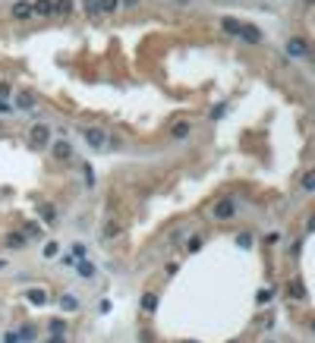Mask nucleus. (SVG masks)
Masks as SVG:
<instances>
[{
	"label": "nucleus",
	"instance_id": "f257e3e1",
	"mask_svg": "<svg viewBox=\"0 0 315 343\" xmlns=\"http://www.w3.org/2000/svg\"><path fill=\"white\" fill-rule=\"evenodd\" d=\"M51 142H54V139H51V126H48V123H32V126H29L25 145H29L32 151H44Z\"/></svg>",
	"mask_w": 315,
	"mask_h": 343
},
{
	"label": "nucleus",
	"instance_id": "f03ea898",
	"mask_svg": "<svg viewBox=\"0 0 315 343\" xmlns=\"http://www.w3.org/2000/svg\"><path fill=\"white\" fill-rule=\"evenodd\" d=\"M79 136L85 139V145L92 148V151H107V132H104V126H82L79 129Z\"/></svg>",
	"mask_w": 315,
	"mask_h": 343
},
{
	"label": "nucleus",
	"instance_id": "7ed1b4c3",
	"mask_svg": "<svg viewBox=\"0 0 315 343\" xmlns=\"http://www.w3.org/2000/svg\"><path fill=\"white\" fill-rule=\"evenodd\" d=\"M48 151H51V158L57 161V164H70V161L76 158L73 145H70V142H63V139H60V142H51V145H48Z\"/></svg>",
	"mask_w": 315,
	"mask_h": 343
},
{
	"label": "nucleus",
	"instance_id": "20e7f679",
	"mask_svg": "<svg viewBox=\"0 0 315 343\" xmlns=\"http://www.w3.org/2000/svg\"><path fill=\"white\" fill-rule=\"evenodd\" d=\"M237 214V199H218L211 208V217L214 220H230Z\"/></svg>",
	"mask_w": 315,
	"mask_h": 343
},
{
	"label": "nucleus",
	"instance_id": "39448f33",
	"mask_svg": "<svg viewBox=\"0 0 315 343\" xmlns=\"http://www.w3.org/2000/svg\"><path fill=\"white\" fill-rule=\"evenodd\" d=\"M3 249H10V252H22V249H29V236H25L22 230L3 233Z\"/></svg>",
	"mask_w": 315,
	"mask_h": 343
},
{
	"label": "nucleus",
	"instance_id": "423d86ee",
	"mask_svg": "<svg viewBox=\"0 0 315 343\" xmlns=\"http://www.w3.org/2000/svg\"><path fill=\"white\" fill-rule=\"evenodd\" d=\"M10 16L16 19V22H32V19H35V10H32L29 0H16V3L10 6Z\"/></svg>",
	"mask_w": 315,
	"mask_h": 343
},
{
	"label": "nucleus",
	"instance_id": "0eeeda50",
	"mask_svg": "<svg viewBox=\"0 0 315 343\" xmlns=\"http://www.w3.org/2000/svg\"><path fill=\"white\" fill-rule=\"evenodd\" d=\"M262 32L256 29V25H249V22H243V29H240V41H246V44H252V48H256V44H262Z\"/></svg>",
	"mask_w": 315,
	"mask_h": 343
},
{
	"label": "nucleus",
	"instance_id": "6e6552de",
	"mask_svg": "<svg viewBox=\"0 0 315 343\" xmlns=\"http://www.w3.org/2000/svg\"><path fill=\"white\" fill-rule=\"evenodd\" d=\"M120 233H123V224H120V220H107L101 227V233H98V239H101V243H111V239H117Z\"/></svg>",
	"mask_w": 315,
	"mask_h": 343
},
{
	"label": "nucleus",
	"instance_id": "1a4fd4ad",
	"mask_svg": "<svg viewBox=\"0 0 315 343\" xmlns=\"http://www.w3.org/2000/svg\"><path fill=\"white\" fill-rule=\"evenodd\" d=\"M287 54H290V57H309V44H306V38H290V41H287Z\"/></svg>",
	"mask_w": 315,
	"mask_h": 343
},
{
	"label": "nucleus",
	"instance_id": "9d476101",
	"mask_svg": "<svg viewBox=\"0 0 315 343\" xmlns=\"http://www.w3.org/2000/svg\"><path fill=\"white\" fill-rule=\"evenodd\" d=\"M38 214H41V220H44V227H54L57 224V208L54 205H48V201H38Z\"/></svg>",
	"mask_w": 315,
	"mask_h": 343
},
{
	"label": "nucleus",
	"instance_id": "9b49d317",
	"mask_svg": "<svg viewBox=\"0 0 315 343\" xmlns=\"http://www.w3.org/2000/svg\"><path fill=\"white\" fill-rule=\"evenodd\" d=\"M25 299L32 302V306H48V290H44V287H29V293H25Z\"/></svg>",
	"mask_w": 315,
	"mask_h": 343
},
{
	"label": "nucleus",
	"instance_id": "f8f14e48",
	"mask_svg": "<svg viewBox=\"0 0 315 343\" xmlns=\"http://www.w3.org/2000/svg\"><path fill=\"white\" fill-rule=\"evenodd\" d=\"M189 132H192L189 120H177V123L170 126V139H189Z\"/></svg>",
	"mask_w": 315,
	"mask_h": 343
},
{
	"label": "nucleus",
	"instance_id": "ddd939ff",
	"mask_svg": "<svg viewBox=\"0 0 315 343\" xmlns=\"http://www.w3.org/2000/svg\"><path fill=\"white\" fill-rule=\"evenodd\" d=\"M73 0H54V19H66V16H73Z\"/></svg>",
	"mask_w": 315,
	"mask_h": 343
},
{
	"label": "nucleus",
	"instance_id": "4468645a",
	"mask_svg": "<svg viewBox=\"0 0 315 343\" xmlns=\"http://www.w3.org/2000/svg\"><path fill=\"white\" fill-rule=\"evenodd\" d=\"M60 308H63V312H79V308H82V302H79V296H73V293H63L60 296Z\"/></svg>",
	"mask_w": 315,
	"mask_h": 343
},
{
	"label": "nucleus",
	"instance_id": "2eb2a0df",
	"mask_svg": "<svg viewBox=\"0 0 315 343\" xmlns=\"http://www.w3.org/2000/svg\"><path fill=\"white\" fill-rule=\"evenodd\" d=\"M221 29H224L227 35L240 38V29H243V22H240V19H233V16H224V19H221Z\"/></svg>",
	"mask_w": 315,
	"mask_h": 343
},
{
	"label": "nucleus",
	"instance_id": "dca6fc26",
	"mask_svg": "<svg viewBox=\"0 0 315 343\" xmlns=\"http://www.w3.org/2000/svg\"><path fill=\"white\" fill-rule=\"evenodd\" d=\"M95 271H98V268H95V265H92V261H89V258L76 261V274H79V277H82V280H92V277H95Z\"/></svg>",
	"mask_w": 315,
	"mask_h": 343
},
{
	"label": "nucleus",
	"instance_id": "f3484780",
	"mask_svg": "<svg viewBox=\"0 0 315 343\" xmlns=\"http://www.w3.org/2000/svg\"><path fill=\"white\" fill-rule=\"evenodd\" d=\"M35 104H38V101H35L32 91H16V107H19V110H32Z\"/></svg>",
	"mask_w": 315,
	"mask_h": 343
},
{
	"label": "nucleus",
	"instance_id": "a211bd4d",
	"mask_svg": "<svg viewBox=\"0 0 315 343\" xmlns=\"http://www.w3.org/2000/svg\"><path fill=\"white\" fill-rule=\"evenodd\" d=\"M32 10H35V16L51 19V16H54V0H35V3H32Z\"/></svg>",
	"mask_w": 315,
	"mask_h": 343
},
{
	"label": "nucleus",
	"instance_id": "6ab92c4d",
	"mask_svg": "<svg viewBox=\"0 0 315 343\" xmlns=\"http://www.w3.org/2000/svg\"><path fill=\"white\" fill-rule=\"evenodd\" d=\"M287 296H290V299H296V302H303V299H306V287L299 284V280H290V284H287Z\"/></svg>",
	"mask_w": 315,
	"mask_h": 343
},
{
	"label": "nucleus",
	"instance_id": "aec40b11",
	"mask_svg": "<svg viewBox=\"0 0 315 343\" xmlns=\"http://www.w3.org/2000/svg\"><path fill=\"white\" fill-rule=\"evenodd\" d=\"M19 230H22L25 236H29V243H38V239H41V227H38L35 220H29V224H22V227H19Z\"/></svg>",
	"mask_w": 315,
	"mask_h": 343
},
{
	"label": "nucleus",
	"instance_id": "412c9836",
	"mask_svg": "<svg viewBox=\"0 0 315 343\" xmlns=\"http://www.w3.org/2000/svg\"><path fill=\"white\" fill-rule=\"evenodd\" d=\"M155 308H158V293H145V296H142V312L151 315Z\"/></svg>",
	"mask_w": 315,
	"mask_h": 343
},
{
	"label": "nucleus",
	"instance_id": "4be33fe9",
	"mask_svg": "<svg viewBox=\"0 0 315 343\" xmlns=\"http://www.w3.org/2000/svg\"><path fill=\"white\" fill-rule=\"evenodd\" d=\"M19 340H25V343L38 340V327L35 325H22V327H19Z\"/></svg>",
	"mask_w": 315,
	"mask_h": 343
},
{
	"label": "nucleus",
	"instance_id": "5701e85b",
	"mask_svg": "<svg viewBox=\"0 0 315 343\" xmlns=\"http://www.w3.org/2000/svg\"><path fill=\"white\" fill-rule=\"evenodd\" d=\"M202 246H205V236H202V233H192V236L186 239V252H199Z\"/></svg>",
	"mask_w": 315,
	"mask_h": 343
},
{
	"label": "nucleus",
	"instance_id": "b1692460",
	"mask_svg": "<svg viewBox=\"0 0 315 343\" xmlns=\"http://www.w3.org/2000/svg\"><path fill=\"white\" fill-rule=\"evenodd\" d=\"M98 6H101V16H113L120 10V0H98Z\"/></svg>",
	"mask_w": 315,
	"mask_h": 343
},
{
	"label": "nucleus",
	"instance_id": "393cba45",
	"mask_svg": "<svg viewBox=\"0 0 315 343\" xmlns=\"http://www.w3.org/2000/svg\"><path fill=\"white\" fill-rule=\"evenodd\" d=\"M79 170H82V180H85V186H95V170H92V164H79Z\"/></svg>",
	"mask_w": 315,
	"mask_h": 343
},
{
	"label": "nucleus",
	"instance_id": "a878e982",
	"mask_svg": "<svg viewBox=\"0 0 315 343\" xmlns=\"http://www.w3.org/2000/svg\"><path fill=\"white\" fill-rule=\"evenodd\" d=\"M82 6H85V13H89L92 19L101 16V6H98V0H82Z\"/></svg>",
	"mask_w": 315,
	"mask_h": 343
},
{
	"label": "nucleus",
	"instance_id": "bb28decb",
	"mask_svg": "<svg viewBox=\"0 0 315 343\" xmlns=\"http://www.w3.org/2000/svg\"><path fill=\"white\" fill-rule=\"evenodd\" d=\"M48 331H51V334H66V321H63V318L48 321Z\"/></svg>",
	"mask_w": 315,
	"mask_h": 343
},
{
	"label": "nucleus",
	"instance_id": "cd10ccee",
	"mask_svg": "<svg viewBox=\"0 0 315 343\" xmlns=\"http://www.w3.org/2000/svg\"><path fill=\"white\" fill-rule=\"evenodd\" d=\"M57 252H60V243H57V239H54V243H44V249H41V255H44V258H54Z\"/></svg>",
	"mask_w": 315,
	"mask_h": 343
},
{
	"label": "nucleus",
	"instance_id": "c85d7f7f",
	"mask_svg": "<svg viewBox=\"0 0 315 343\" xmlns=\"http://www.w3.org/2000/svg\"><path fill=\"white\" fill-rule=\"evenodd\" d=\"M303 189H306V192H315V170L303 173Z\"/></svg>",
	"mask_w": 315,
	"mask_h": 343
},
{
	"label": "nucleus",
	"instance_id": "c756f323",
	"mask_svg": "<svg viewBox=\"0 0 315 343\" xmlns=\"http://www.w3.org/2000/svg\"><path fill=\"white\" fill-rule=\"evenodd\" d=\"M70 249H73V261H82L85 258V246L82 243H73Z\"/></svg>",
	"mask_w": 315,
	"mask_h": 343
},
{
	"label": "nucleus",
	"instance_id": "7c9ffc66",
	"mask_svg": "<svg viewBox=\"0 0 315 343\" xmlns=\"http://www.w3.org/2000/svg\"><path fill=\"white\" fill-rule=\"evenodd\" d=\"M10 95H13V85L6 82V79H0V101H6Z\"/></svg>",
	"mask_w": 315,
	"mask_h": 343
},
{
	"label": "nucleus",
	"instance_id": "2f4dec72",
	"mask_svg": "<svg viewBox=\"0 0 315 343\" xmlns=\"http://www.w3.org/2000/svg\"><path fill=\"white\" fill-rule=\"evenodd\" d=\"M237 243H240V246H249V243H252V236H249V233H240Z\"/></svg>",
	"mask_w": 315,
	"mask_h": 343
},
{
	"label": "nucleus",
	"instance_id": "473e14b6",
	"mask_svg": "<svg viewBox=\"0 0 315 343\" xmlns=\"http://www.w3.org/2000/svg\"><path fill=\"white\" fill-rule=\"evenodd\" d=\"M268 299H271V290H262V293H259V306H265Z\"/></svg>",
	"mask_w": 315,
	"mask_h": 343
},
{
	"label": "nucleus",
	"instance_id": "72a5a7b5",
	"mask_svg": "<svg viewBox=\"0 0 315 343\" xmlns=\"http://www.w3.org/2000/svg\"><path fill=\"white\" fill-rule=\"evenodd\" d=\"M120 6H126V10H136L139 0H120Z\"/></svg>",
	"mask_w": 315,
	"mask_h": 343
},
{
	"label": "nucleus",
	"instance_id": "f704fd0d",
	"mask_svg": "<svg viewBox=\"0 0 315 343\" xmlns=\"http://www.w3.org/2000/svg\"><path fill=\"white\" fill-rule=\"evenodd\" d=\"M3 343H22V340H19V334H13V331H10V334L3 337Z\"/></svg>",
	"mask_w": 315,
	"mask_h": 343
},
{
	"label": "nucleus",
	"instance_id": "c9c22d12",
	"mask_svg": "<svg viewBox=\"0 0 315 343\" xmlns=\"http://www.w3.org/2000/svg\"><path fill=\"white\" fill-rule=\"evenodd\" d=\"M48 343H66V337H63V334H51Z\"/></svg>",
	"mask_w": 315,
	"mask_h": 343
},
{
	"label": "nucleus",
	"instance_id": "e433bc0d",
	"mask_svg": "<svg viewBox=\"0 0 315 343\" xmlns=\"http://www.w3.org/2000/svg\"><path fill=\"white\" fill-rule=\"evenodd\" d=\"M309 327H312V334H315V318H312V325H309Z\"/></svg>",
	"mask_w": 315,
	"mask_h": 343
},
{
	"label": "nucleus",
	"instance_id": "4c0bfd02",
	"mask_svg": "<svg viewBox=\"0 0 315 343\" xmlns=\"http://www.w3.org/2000/svg\"><path fill=\"white\" fill-rule=\"evenodd\" d=\"M0 268H6V261H0Z\"/></svg>",
	"mask_w": 315,
	"mask_h": 343
},
{
	"label": "nucleus",
	"instance_id": "58836bf2",
	"mask_svg": "<svg viewBox=\"0 0 315 343\" xmlns=\"http://www.w3.org/2000/svg\"><path fill=\"white\" fill-rule=\"evenodd\" d=\"M183 343H196V340H183Z\"/></svg>",
	"mask_w": 315,
	"mask_h": 343
},
{
	"label": "nucleus",
	"instance_id": "ea45409f",
	"mask_svg": "<svg viewBox=\"0 0 315 343\" xmlns=\"http://www.w3.org/2000/svg\"><path fill=\"white\" fill-rule=\"evenodd\" d=\"M306 3H315V0H306Z\"/></svg>",
	"mask_w": 315,
	"mask_h": 343
},
{
	"label": "nucleus",
	"instance_id": "a19ab883",
	"mask_svg": "<svg viewBox=\"0 0 315 343\" xmlns=\"http://www.w3.org/2000/svg\"><path fill=\"white\" fill-rule=\"evenodd\" d=\"M312 117H315V110H312Z\"/></svg>",
	"mask_w": 315,
	"mask_h": 343
}]
</instances>
